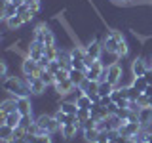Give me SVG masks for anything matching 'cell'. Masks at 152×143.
<instances>
[{
    "label": "cell",
    "instance_id": "cell-1",
    "mask_svg": "<svg viewBox=\"0 0 152 143\" xmlns=\"http://www.w3.org/2000/svg\"><path fill=\"white\" fill-rule=\"evenodd\" d=\"M2 88L13 97H31L32 95L27 78H21V76H8V78H4Z\"/></svg>",
    "mask_w": 152,
    "mask_h": 143
},
{
    "label": "cell",
    "instance_id": "cell-2",
    "mask_svg": "<svg viewBox=\"0 0 152 143\" xmlns=\"http://www.w3.org/2000/svg\"><path fill=\"white\" fill-rule=\"evenodd\" d=\"M36 122H38V126H40L46 133H51V136H53L55 132L61 130V124L57 122V118L53 116V114L42 113V114H38V116H36Z\"/></svg>",
    "mask_w": 152,
    "mask_h": 143
},
{
    "label": "cell",
    "instance_id": "cell-3",
    "mask_svg": "<svg viewBox=\"0 0 152 143\" xmlns=\"http://www.w3.org/2000/svg\"><path fill=\"white\" fill-rule=\"evenodd\" d=\"M42 67L38 65V61L34 59H31V57H23V61H21V73L23 76H27V78H40V74H42Z\"/></svg>",
    "mask_w": 152,
    "mask_h": 143
},
{
    "label": "cell",
    "instance_id": "cell-4",
    "mask_svg": "<svg viewBox=\"0 0 152 143\" xmlns=\"http://www.w3.org/2000/svg\"><path fill=\"white\" fill-rule=\"evenodd\" d=\"M122 76H124V67L120 63H114L110 67H107V73H104V80L114 84L116 88H122Z\"/></svg>",
    "mask_w": 152,
    "mask_h": 143
},
{
    "label": "cell",
    "instance_id": "cell-5",
    "mask_svg": "<svg viewBox=\"0 0 152 143\" xmlns=\"http://www.w3.org/2000/svg\"><path fill=\"white\" fill-rule=\"evenodd\" d=\"M34 40L38 42H42V44H55V36H53V32H51V29L46 25V23H40L36 29H34Z\"/></svg>",
    "mask_w": 152,
    "mask_h": 143
},
{
    "label": "cell",
    "instance_id": "cell-6",
    "mask_svg": "<svg viewBox=\"0 0 152 143\" xmlns=\"http://www.w3.org/2000/svg\"><path fill=\"white\" fill-rule=\"evenodd\" d=\"M104 73H107V67H104L101 61H93V65L89 67L88 71H86V74H88L89 80H97V82H101V80H104Z\"/></svg>",
    "mask_w": 152,
    "mask_h": 143
},
{
    "label": "cell",
    "instance_id": "cell-7",
    "mask_svg": "<svg viewBox=\"0 0 152 143\" xmlns=\"http://www.w3.org/2000/svg\"><path fill=\"white\" fill-rule=\"evenodd\" d=\"M142 128H145V126H142L141 122H129V120H127V122H124L122 126H120V130H118V132H120L122 136H126V137H135Z\"/></svg>",
    "mask_w": 152,
    "mask_h": 143
},
{
    "label": "cell",
    "instance_id": "cell-8",
    "mask_svg": "<svg viewBox=\"0 0 152 143\" xmlns=\"http://www.w3.org/2000/svg\"><path fill=\"white\" fill-rule=\"evenodd\" d=\"M55 92L61 95V97H66V95H70L76 90V86H74V82L70 78H66V80H61V82H55Z\"/></svg>",
    "mask_w": 152,
    "mask_h": 143
},
{
    "label": "cell",
    "instance_id": "cell-9",
    "mask_svg": "<svg viewBox=\"0 0 152 143\" xmlns=\"http://www.w3.org/2000/svg\"><path fill=\"white\" fill-rule=\"evenodd\" d=\"M152 65H148L142 57H135V59L131 61V74L133 76H145V73L150 69Z\"/></svg>",
    "mask_w": 152,
    "mask_h": 143
},
{
    "label": "cell",
    "instance_id": "cell-10",
    "mask_svg": "<svg viewBox=\"0 0 152 143\" xmlns=\"http://www.w3.org/2000/svg\"><path fill=\"white\" fill-rule=\"evenodd\" d=\"M118 48H120V40H118L112 32L104 35V38H103V50L110 52V54H118Z\"/></svg>",
    "mask_w": 152,
    "mask_h": 143
},
{
    "label": "cell",
    "instance_id": "cell-11",
    "mask_svg": "<svg viewBox=\"0 0 152 143\" xmlns=\"http://www.w3.org/2000/svg\"><path fill=\"white\" fill-rule=\"evenodd\" d=\"M25 78H27V76H25ZM27 82H28V88H31L32 95H42L46 92V88H48V84L42 78H27Z\"/></svg>",
    "mask_w": 152,
    "mask_h": 143
},
{
    "label": "cell",
    "instance_id": "cell-12",
    "mask_svg": "<svg viewBox=\"0 0 152 143\" xmlns=\"http://www.w3.org/2000/svg\"><path fill=\"white\" fill-rule=\"evenodd\" d=\"M86 54L91 55L93 59H99V57H101V54H103V42H97V40L89 42V44L86 46Z\"/></svg>",
    "mask_w": 152,
    "mask_h": 143
},
{
    "label": "cell",
    "instance_id": "cell-13",
    "mask_svg": "<svg viewBox=\"0 0 152 143\" xmlns=\"http://www.w3.org/2000/svg\"><path fill=\"white\" fill-rule=\"evenodd\" d=\"M17 8H19V6H15L12 0H10V2H4V4H2V21L6 23L10 17L17 15Z\"/></svg>",
    "mask_w": 152,
    "mask_h": 143
},
{
    "label": "cell",
    "instance_id": "cell-14",
    "mask_svg": "<svg viewBox=\"0 0 152 143\" xmlns=\"http://www.w3.org/2000/svg\"><path fill=\"white\" fill-rule=\"evenodd\" d=\"M78 88L82 90L84 94L93 95V94H97V92H99V82H97V80H89V78H86L84 82L78 86Z\"/></svg>",
    "mask_w": 152,
    "mask_h": 143
},
{
    "label": "cell",
    "instance_id": "cell-15",
    "mask_svg": "<svg viewBox=\"0 0 152 143\" xmlns=\"http://www.w3.org/2000/svg\"><path fill=\"white\" fill-rule=\"evenodd\" d=\"M80 130V124H65V126H61V137H65V139H72L76 136V132Z\"/></svg>",
    "mask_w": 152,
    "mask_h": 143
},
{
    "label": "cell",
    "instance_id": "cell-16",
    "mask_svg": "<svg viewBox=\"0 0 152 143\" xmlns=\"http://www.w3.org/2000/svg\"><path fill=\"white\" fill-rule=\"evenodd\" d=\"M17 111L21 114H32V101H31V97H17Z\"/></svg>",
    "mask_w": 152,
    "mask_h": 143
},
{
    "label": "cell",
    "instance_id": "cell-17",
    "mask_svg": "<svg viewBox=\"0 0 152 143\" xmlns=\"http://www.w3.org/2000/svg\"><path fill=\"white\" fill-rule=\"evenodd\" d=\"M69 78L72 80V82H74V86L78 88V86L82 84L86 78H88V74H86V71H80V69H74V67H72V69L69 71Z\"/></svg>",
    "mask_w": 152,
    "mask_h": 143
},
{
    "label": "cell",
    "instance_id": "cell-18",
    "mask_svg": "<svg viewBox=\"0 0 152 143\" xmlns=\"http://www.w3.org/2000/svg\"><path fill=\"white\" fill-rule=\"evenodd\" d=\"M57 109H61V111L66 113V114H76L78 113V105H76V101H72V99H63Z\"/></svg>",
    "mask_w": 152,
    "mask_h": 143
},
{
    "label": "cell",
    "instance_id": "cell-19",
    "mask_svg": "<svg viewBox=\"0 0 152 143\" xmlns=\"http://www.w3.org/2000/svg\"><path fill=\"white\" fill-rule=\"evenodd\" d=\"M139 122L145 128H148L152 124V107H142L139 111Z\"/></svg>",
    "mask_w": 152,
    "mask_h": 143
},
{
    "label": "cell",
    "instance_id": "cell-20",
    "mask_svg": "<svg viewBox=\"0 0 152 143\" xmlns=\"http://www.w3.org/2000/svg\"><path fill=\"white\" fill-rule=\"evenodd\" d=\"M0 139L4 143H12L13 141V128L8 124H0Z\"/></svg>",
    "mask_w": 152,
    "mask_h": 143
},
{
    "label": "cell",
    "instance_id": "cell-21",
    "mask_svg": "<svg viewBox=\"0 0 152 143\" xmlns=\"http://www.w3.org/2000/svg\"><path fill=\"white\" fill-rule=\"evenodd\" d=\"M0 111H4V113H13V111H17V97H8V99H4L2 105H0Z\"/></svg>",
    "mask_w": 152,
    "mask_h": 143
},
{
    "label": "cell",
    "instance_id": "cell-22",
    "mask_svg": "<svg viewBox=\"0 0 152 143\" xmlns=\"http://www.w3.org/2000/svg\"><path fill=\"white\" fill-rule=\"evenodd\" d=\"M19 122H21V113L13 111V113H8L6 114V120H4L2 124H8V126H12V128H17Z\"/></svg>",
    "mask_w": 152,
    "mask_h": 143
},
{
    "label": "cell",
    "instance_id": "cell-23",
    "mask_svg": "<svg viewBox=\"0 0 152 143\" xmlns=\"http://www.w3.org/2000/svg\"><path fill=\"white\" fill-rule=\"evenodd\" d=\"M114 90H116V86L114 84H110V82H107V80H101V82H99V95H101V97H107V95H110Z\"/></svg>",
    "mask_w": 152,
    "mask_h": 143
},
{
    "label": "cell",
    "instance_id": "cell-24",
    "mask_svg": "<svg viewBox=\"0 0 152 143\" xmlns=\"http://www.w3.org/2000/svg\"><path fill=\"white\" fill-rule=\"evenodd\" d=\"M74 101L78 105V109H89V111H91V107H93V101H91V97H89L88 94H82L80 97H76Z\"/></svg>",
    "mask_w": 152,
    "mask_h": 143
},
{
    "label": "cell",
    "instance_id": "cell-25",
    "mask_svg": "<svg viewBox=\"0 0 152 143\" xmlns=\"http://www.w3.org/2000/svg\"><path fill=\"white\" fill-rule=\"evenodd\" d=\"M17 15H21V17H23V21H25V23H28V21L32 19V17H34V13L31 12V8H28V4L25 2V4H21V6L17 8Z\"/></svg>",
    "mask_w": 152,
    "mask_h": 143
},
{
    "label": "cell",
    "instance_id": "cell-26",
    "mask_svg": "<svg viewBox=\"0 0 152 143\" xmlns=\"http://www.w3.org/2000/svg\"><path fill=\"white\" fill-rule=\"evenodd\" d=\"M27 141L28 143H53L51 141V133H42V136H31V133H27Z\"/></svg>",
    "mask_w": 152,
    "mask_h": 143
},
{
    "label": "cell",
    "instance_id": "cell-27",
    "mask_svg": "<svg viewBox=\"0 0 152 143\" xmlns=\"http://www.w3.org/2000/svg\"><path fill=\"white\" fill-rule=\"evenodd\" d=\"M23 25H25V21H23L21 15H13V17H10L6 21V27L10 29V31H17V29L23 27Z\"/></svg>",
    "mask_w": 152,
    "mask_h": 143
},
{
    "label": "cell",
    "instance_id": "cell-28",
    "mask_svg": "<svg viewBox=\"0 0 152 143\" xmlns=\"http://www.w3.org/2000/svg\"><path fill=\"white\" fill-rule=\"evenodd\" d=\"M59 50H61V48L57 46V44H48L46 50H44V55H46L50 61H53V59H57V57H59Z\"/></svg>",
    "mask_w": 152,
    "mask_h": 143
},
{
    "label": "cell",
    "instance_id": "cell-29",
    "mask_svg": "<svg viewBox=\"0 0 152 143\" xmlns=\"http://www.w3.org/2000/svg\"><path fill=\"white\" fill-rule=\"evenodd\" d=\"M82 133H84V139L88 141V143H97V139H99V132L97 128H89V130H82Z\"/></svg>",
    "mask_w": 152,
    "mask_h": 143
},
{
    "label": "cell",
    "instance_id": "cell-30",
    "mask_svg": "<svg viewBox=\"0 0 152 143\" xmlns=\"http://www.w3.org/2000/svg\"><path fill=\"white\" fill-rule=\"evenodd\" d=\"M131 86L135 90H139V92L142 94L146 88H148V82L145 80V76H133V80H131Z\"/></svg>",
    "mask_w": 152,
    "mask_h": 143
},
{
    "label": "cell",
    "instance_id": "cell-31",
    "mask_svg": "<svg viewBox=\"0 0 152 143\" xmlns=\"http://www.w3.org/2000/svg\"><path fill=\"white\" fill-rule=\"evenodd\" d=\"M40 78L44 80V82H46L48 86H55V74L51 73V71L44 69V71H42V74H40Z\"/></svg>",
    "mask_w": 152,
    "mask_h": 143
},
{
    "label": "cell",
    "instance_id": "cell-32",
    "mask_svg": "<svg viewBox=\"0 0 152 143\" xmlns=\"http://www.w3.org/2000/svg\"><path fill=\"white\" fill-rule=\"evenodd\" d=\"M76 116H78L80 124H82V122H86V120H89V118H91V111H89V109H78Z\"/></svg>",
    "mask_w": 152,
    "mask_h": 143
},
{
    "label": "cell",
    "instance_id": "cell-33",
    "mask_svg": "<svg viewBox=\"0 0 152 143\" xmlns=\"http://www.w3.org/2000/svg\"><path fill=\"white\" fill-rule=\"evenodd\" d=\"M34 120H36V118L32 116V114H21V122H19V126H23V128L28 130V126H31Z\"/></svg>",
    "mask_w": 152,
    "mask_h": 143
},
{
    "label": "cell",
    "instance_id": "cell-34",
    "mask_svg": "<svg viewBox=\"0 0 152 143\" xmlns=\"http://www.w3.org/2000/svg\"><path fill=\"white\" fill-rule=\"evenodd\" d=\"M27 128H23V126H17V128H13V139H23V137H27Z\"/></svg>",
    "mask_w": 152,
    "mask_h": 143
},
{
    "label": "cell",
    "instance_id": "cell-35",
    "mask_svg": "<svg viewBox=\"0 0 152 143\" xmlns=\"http://www.w3.org/2000/svg\"><path fill=\"white\" fill-rule=\"evenodd\" d=\"M127 54H129L127 42H126V40H122V42H120V48H118V55H120V59H122V57H126Z\"/></svg>",
    "mask_w": 152,
    "mask_h": 143
},
{
    "label": "cell",
    "instance_id": "cell-36",
    "mask_svg": "<svg viewBox=\"0 0 152 143\" xmlns=\"http://www.w3.org/2000/svg\"><path fill=\"white\" fill-rule=\"evenodd\" d=\"M27 4H28V8H31V12L34 13V15L40 12V0H28Z\"/></svg>",
    "mask_w": 152,
    "mask_h": 143
},
{
    "label": "cell",
    "instance_id": "cell-37",
    "mask_svg": "<svg viewBox=\"0 0 152 143\" xmlns=\"http://www.w3.org/2000/svg\"><path fill=\"white\" fill-rule=\"evenodd\" d=\"M66 78H69V71L66 69H61L55 73V82H61V80H66Z\"/></svg>",
    "mask_w": 152,
    "mask_h": 143
},
{
    "label": "cell",
    "instance_id": "cell-38",
    "mask_svg": "<svg viewBox=\"0 0 152 143\" xmlns=\"http://www.w3.org/2000/svg\"><path fill=\"white\" fill-rule=\"evenodd\" d=\"M61 69H63V67H61V63H59V61H57V59H53V61H50V67H48V71H51V73H57V71H61Z\"/></svg>",
    "mask_w": 152,
    "mask_h": 143
},
{
    "label": "cell",
    "instance_id": "cell-39",
    "mask_svg": "<svg viewBox=\"0 0 152 143\" xmlns=\"http://www.w3.org/2000/svg\"><path fill=\"white\" fill-rule=\"evenodd\" d=\"M0 76H2V80L4 78H8V65H6V61H0Z\"/></svg>",
    "mask_w": 152,
    "mask_h": 143
},
{
    "label": "cell",
    "instance_id": "cell-40",
    "mask_svg": "<svg viewBox=\"0 0 152 143\" xmlns=\"http://www.w3.org/2000/svg\"><path fill=\"white\" fill-rule=\"evenodd\" d=\"M99 105H101V107H108V105H112L110 95H107V97H101V99H99Z\"/></svg>",
    "mask_w": 152,
    "mask_h": 143
},
{
    "label": "cell",
    "instance_id": "cell-41",
    "mask_svg": "<svg viewBox=\"0 0 152 143\" xmlns=\"http://www.w3.org/2000/svg\"><path fill=\"white\" fill-rule=\"evenodd\" d=\"M38 65H40L42 69H48V67H50V59H48V57L44 55V57H42L40 61H38Z\"/></svg>",
    "mask_w": 152,
    "mask_h": 143
},
{
    "label": "cell",
    "instance_id": "cell-42",
    "mask_svg": "<svg viewBox=\"0 0 152 143\" xmlns=\"http://www.w3.org/2000/svg\"><path fill=\"white\" fill-rule=\"evenodd\" d=\"M145 80H146L148 84H152V67H150V69L145 73Z\"/></svg>",
    "mask_w": 152,
    "mask_h": 143
},
{
    "label": "cell",
    "instance_id": "cell-43",
    "mask_svg": "<svg viewBox=\"0 0 152 143\" xmlns=\"http://www.w3.org/2000/svg\"><path fill=\"white\" fill-rule=\"evenodd\" d=\"M145 143H146V141H145Z\"/></svg>",
    "mask_w": 152,
    "mask_h": 143
}]
</instances>
